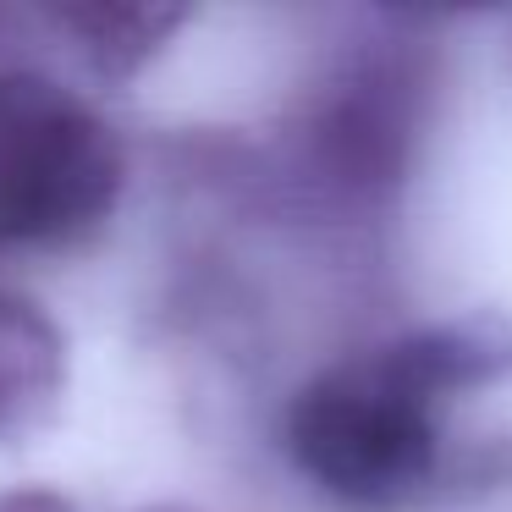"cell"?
I'll use <instances>...</instances> for the list:
<instances>
[{"instance_id": "cell-4", "label": "cell", "mask_w": 512, "mask_h": 512, "mask_svg": "<svg viewBox=\"0 0 512 512\" xmlns=\"http://www.w3.org/2000/svg\"><path fill=\"white\" fill-rule=\"evenodd\" d=\"M67 386V342L39 303L0 292V441L34 430Z\"/></svg>"}, {"instance_id": "cell-2", "label": "cell", "mask_w": 512, "mask_h": 512, "mask_svg": "<svg viewBox=\"0 0 512 512\" xmlns=\"http://www.w3.org/2000/svg\"><path fill=\"white\" fill-rule=\"evenodd\" d=\"M122 182V138L89 100L45 72L0 67V254L100 232Z\"/></svg>"}, {"instance_id": "cell-3", "label": "cell", "mask_w": 512, "mask_h": 512, "mask_svg": "<svg viewBox=\"0 0 512 512\" xmlns=\"http://www.w3.org/2000/svg\"><path fill=\"white\" fill-rule=\"evenodd\" d=\"M424 50L408 34H369L314 89L298 122V149L309 177L342 199H375L408 171L424 122Z\"/></svg>"}, {"instance_id": "cell-1", "label": "cell", "mask_w": 512, "mask_h": 512, "mask_svg": "<svg viewBox=\"0 0 512 512\" xmlns=\"http://www.w3.org/2000/svg\"><path fill=\"white\" fill-rule=\"evenodd\" d=\"M507 369L512 331L496 325H441L364 347L292 391L281 446L331 501L391 512L435 479L446 402Z\"/></svg>"}, {"instance_id": "cell-6", "label": "cell", "mask_w": 512, "mask_h": 512, "mask_svg": "<svg viewBox=\"0 0 512 512\" xmlns=\"http://www.w3.org/2000/svg\"><path fill=\"white\" fill-rule=\"evenodd\" d=\"M0 512H72V501L50 490H23V496H0Z\"/></svg>"}, {"instance_id": "cell-5", "label": "cell", "mask_w": 512, "mask_h": 512, "mask_svg": "<svg viewBox=\"0 0 512 512\" xmlns=\"http://www.w3.org/2000/svg\"><path fill=\"white\" fill-rule=\"evenodd\" d=\"M56 34L78 39V50L100 72H133L138 61H149L160 50V39H171L188 12H160V6H61L45 17Z\"/></svg>"}]
</instances>
